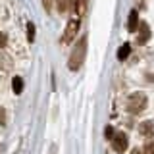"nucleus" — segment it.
Wrapping results in <instances>:
<instances>
[{
    "instance_id": "obj_5",
    "label": "nucleus",
    "mask_w": 154,
    "mask_h": 154,
    "mask_svg": "<svg viewBox=\"0 0 154 154\" xmlns=\"http://www.w3.org/2000/svg\"><path fill=\"white\" fill-rule=\"evenodd\" d=\"M137 23H139V14H137V10H131L129 12V21H127V29L129 31H137Z\"/></svg>"
},
{
    "instance_id": "obj_11",
    "label": "nucleus",
    "mask_w": 154,
    "mask_h": 154,
    "mask_svg": "<svg viewBox=\"0 0 154 154\" xmlns=\"http://www.w3.org/2000/svg\"><path fill=\"white\" fill-rule=\"evenodd\" d=\"M58 2V10H60V12H66L67 10V0H56Z\"/></svg>"
},
{
    "instance_id": "obj_3",
    "label": "nucleus",
    "mask_w": 154,
    "mask_h": 154,
    "mask_svg": "<svg viewBox=\"0 0 154 154\" xmlns=\"http://www.w3.org/2000/svg\"><path fill=\"white\" fill-rule=\"evenodd\" d=\"M112 146H114L116 152L123 154L125 150H127V146H129L127 135H125V133H114V137H112Z\"/></svg>"
},
{
    "instance_id": "obj_13",
    "label": "nucleus",
    "mask_w": 154,
    "mask_h": 154,
    "mask_svg": "<svg viewBox=\"0 0 154 154\" xmlns=\"http://www.w3.org/2000/svg\"><path fill=\"white\" fill-rule=\"evenodd\" d=\"M6 42H8L6 35H4V33H0V48H4V46H6Z\"/></svg>"
},
{
    "instance_id": "obj_9",
    "label": "nucleus",
    "mask_w": 154,
    "mask_h": 154,
    "mask_svg": "<svg viewBox=\"0 0 154 154\" xmlns=\"http://www.w3.org/2000/svg\"><path fill=\"white\" fill-rule=\"evenodd\" d=\"M143 154H154V141H148L146 146H144V152Z\"/></svg>"
},
{
    "instance_id": "obj_4",
    "label": "nucleus",
    "mask_w": 154,
    "mask_h": 154,
    "mask_svg": "<svg viewBox=\"0 0 154 154\" xmlns=\"http://www.w3.org/2000/svg\"><path fill=\"white\" fill-rule=\"evenodd\" d=\"M77 31H79V19H71V21L67 23L64 35H62V42H64V45H69V42L75 38Z\"/></svg>"
},
{
    "instance_id": "obj_10",
    "label": "nucleus",
    "mask_w": 154,
    "mask_h": 154,
    "mask_svg": "<svg viewBox=\"0 0 154 154\" xmlns=\"http://www.w3.org/2000/svg\"><path fill=\"white\" fill-rule=\"evenodd\" d=\"M27 37H29V41H33V38H35V25H33V23H29L27 25Z\"/></svg>"
},
{
    "instance_id": "obj_12",
    "label": "nucleus",
    "mask_w": 154,
    "mask_h": 154,
    "mask_svg": "<svg viewBox=\"0 0 154 154\" xmlns=\"http://www.w3.org/2000/svg\"><path fill=\"white\" fill-rule=\"evenodd\" d=\"M104 135H106V139H112L114 137V129L112 127H106L104 129Z\"/></svg>"
},
{
    "instance_id": "obj_1",
    "label": "nucleus",
    "mask_w": 154,
    "mask_h": 154,
    "mask_svg": "<svg viewBox=\"0 0 154 154\" xmlns=\"http://www.w3.org/2000/svg\"><path fill=\"white\" fill-rule=\"evenodd\" d=\"M85 54H87V38L83 37L79 41V45L73 48L71 56H69V69L71 71H77L81 67V64H83V60H85Z\"/></svg>"
},
{
    "instance_id": "obj_8",
    "label": "nucleus",
    "mask_w": 154,
    "mask_h": 154,
    "mask_svg": "<svg viewBox=\"0 0 154 154\" xmlns=\"http://www.w3.org/2000/svg\"><path fill=\"white\" fill-rule=\"evenodd\" d=\"M129 52H131V46H129L127 42H125V45L118 50V58H119V60H125V58L129 56Z\"/></svg>"
},
{
    "instance_id": "obj_2",
    "label": "nucleus",
    "mask_w": 154,
    "mask_h": 154,
    "mask_svg": "<svg viewBox=\"0 0 154 154\" xmlns=\"http://www.w3.org/2000/svg\"><path fill=\"white\" fill-rule=\"evenodd\" d=\"M127 108H129V112H131V114L143 112V110L146 108V96L141 94V93L131 94V96H129V100H127Z\"/></svg>"
},
{
    "instance_id": "obj_15",
    "label": "nucleus",
    "mask_w": 154,
    "mask_h": 154,
    "mask_svg": "<svg viewBox=\"0 0 154 154\" xmlns=\"http://www.w3.org/2000/svg\"><path fill=\"white\" fill-rule=\"evenodd\" d=\"M45 6H46V8L50 6V0H45Z\"/></svg>"
},
{
    "instance_id": "obj_7",
    "label": "nucleus",
    "mask_w": 154,
    "mask_h": 154,
    "mask_svg": "<svg viewBox=\"0 0 154 154\" xmlns=\"http://www.w3.org/2000/svg\"><path fill=\"white\" fill-rule=\"evenodd\" d=\"M12 89H14V93H16V94H21V91H23V81H21V77H14Z\"/></svg>"
},
{
    "instance_id": "obj_14",
    "label": "nucleus",
    "mask_w": 154,
    "mask_h": 154,
    "mask_svg": "<svg viewBox=\"0 0 154 154\" xmlns=\"http://www.w3.org/2000/svg\"><path fill=\"white\" fill-rule=\"evenodd\" d=\"M131 154H143V150H141V148H133Z\"/></svg>"
},
{
    "instance_id": "obj_6",
    "label": "nucleus",
    "mask_w": 154,
    "mask_h": 154,
    "mask_svg": "<svg viewBox=\"0 0 154 154\" xmlns=\"http://www.w3.org/2000/svg\"><path fill=\"white\" fill-rule=\"evenodd\" d=\"M139 131H141L143 135H146V137H150V135H154V122H144V123H141Z\"/></svg>"
}]
</instances>
